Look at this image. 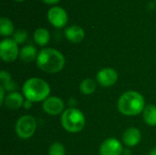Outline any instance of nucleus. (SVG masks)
Here are the masks:
<instances>
[{"mask_svg": "<svg viewBox=\"0 0 156 155\" xmlns=\"http://www.w3.org/2000/svg\"><path fill=\"white\" fill-rule=\"evenodd\" d=\"M27 37V32L24 29H18L15 32L13 39L17 44H22L26 41Z\"/></svg>", "mask_w": 156, "mask_h": 155, "instance_id": "obj_20", "label": "nucleus"}, {"mask_svg": "<svg viewBox=\"0 0 156 155\" xmlns=\"http://www.w3.org/2000/svg\"><path fill=\"white\" fill-rule=\"evenodd\" d=\"M66 38L72 43H80L85 37L84 30L79 26H70L65 29Z\"/></svg>", "mask_w": 156, "mask_h": 155, "instance_id": "obj_13", "label": "nucleus"}, {"mask_svg": "<svg viewBox=\"0 0 156 155\" xmlns=\"http://www.w3.org/2000/svg\"><path fill=\"white\" fill-rule=\"evenodd\" d=\"M26 109H29V108H31L32 107V101H30V100H27L25 102H24V105H23Z\"/></svg>", "mask_w": 156, "mask_h": 155, "instance_id": "obj_24", "label": "nucleus"}, {"mask_svg": "<svg viewBox=\"0 0 156 155\" xmlns=\"http://www.w3.org/2000/svg\"><path fill=\"white\" fill-rule=\"evenodd\" d=\"M14 33V25L7 17H1L0 19V35L2 37H8Z\"/></svg>", "mask_w": 156, "mask_h": 155, "instance_id": "obj_17", "label": "nucleus"}, {"mask_svg": "<svg viewBox=\"0 0 156 155\" xmlns=\"http://www.w3.org/2000/svg\"><path fill=\"white\" fill-rule=\"evenodd\" d=\"M64 101L56 96H50L46 99L42 103L43 111L48 115L56 116L64 111Z\"/></svg>", "mask_w": 156, "mask_h": 155, "instance_id": "obj_8", "label": "nucleus"}, {"mask_svg": "<svg viewBox=\"0 0 156 155\" xmlns=\"http://www.w3.org/2000/svg\"><path fill=\"white\" fill-rule=\"evenodd\" d=\"M5 89H4V87L1 85L0 86V104L1 105H3L4 104V102H5Z\"/></svg>", "mask_w": 156, "mask_h": 155, "instance_id": "obj_23", "label": "nucleus"}, {"mask_svg": "<svg viewBox=\"0 0 156 155\" xmlns=\"http://www.w3.org/2000/svg\"><path fill=\"white\" fill-rule=\"evenodd\" d=\"M17 43L12 38H5L0 43V57L5 62H13L19 57Z\"/></svg>", "mask_w": 156, "mask_h": 155, "instance_id": "obj_6", "label": "nucleus"}, {"mask_svg": "<svg viewBox=\"0 0 156 155\" xmlns=\"http://www.w3.org/2000/svg\"><path fill=\"white\" fill-rule=\"evenodd\" d=\"M96 82L92 79H85L80 84V90L85 95H90L96 90Z\"/></svg>", "mask_w": 156, "mask_h": 155, "instance_id": "obj_18", "label": "nucleus"}, {"mask_svg": "<svg viewBox=\"0 0 156 155\" xmlns=\"http://www.w3.org/2000/svg\"><path fill=\"white\" fill-rule=\"evenodd\" d=\"M3 86V85H2ZM4 87V89L5 90H7V91H11V90H16V85L13 82V81H11L10 83H8V84H6V85H5V86H3Z\"/></svg>", "mask_w": 156, "mask_h": 155, "instance_id": "obj_22", "label": "nucleus"}, {"mask_svg": "<svg viewBox=\"0 0 156 155\" xmlns=\"http://www.w3.org/2000/svg\"><path fill=\"white\" fill-rule=\"evenodd\" d=\"M0 79H1V82H2L1 85H3V86L6 85V84L10 83L12 81L10 74L7 71H5V70H2L1 71V73H0Z\"/></svg>", "mask_w": 156, "mask_h": 155, "instance_id": "obj_21", "label": "nucleus"}, {"mask_svg": "<svg viewBox=\"0 0 156 155\" xmlns=\"http://www.w3.org/2000/svg\"><path fill=\"white\" fill-rule=\"evenodd\" d=\"M37 65L46 73H57L64 68L65 58L61 52L55 48H44L37 54Z\"/></svg>", "mask_w": 156, "mask_h": 155, "instance_id": "obj_1", "label": "nucleus"}, {"mask_svg": "<svg viewBox=\"0 0 156 155\" xmlns=\"http://www.w3.org/2000/svg\"><path fill=\"white\" fill-rule=\"evenodd\" d=\"M118 80V73L112 68H105L101 69L97 74V81L102 87H111Z\"/></svg>", "mask_w": 156, "mask_h": 155, "instance_id": "obj_10", "label": "nucleus"}, {"mask_svg": "<svg viewBox=\"0 0 156 155\" xmlns=\"http://www.w3.org/2000/svg\"><path fill=\"white\" fill-rule=\"evenodd\" d=\"M141 132L136 128L127 129L122 135V142L128 147H134L141 142Z\"/></svg>", "mask_w": 156, "mask_h": 155, "instance_id": "obj_11", "label": "nucleus"}, {"mask_svg": "<svg viewBox=\"0 0 156 155\" xmlns=\"http://www.w3.org/2000/svg\"><path fill=\"white\" fill-rule=\"evenodd\" d=\"M48 19L55 27L61 28L68 23V15L62 7L53 6L48 12Z\"/></svg>", "mask_w": 156, "mask_h": 155, "instance_id": "obj_7", "label": "nucleus"}, {"mask_svg": "<svg viewBox=\"0 0 156 155\" xmlns=\"http://www.w3.org/2000/svg\"><path fill=\"white\" fill-rule=\"evenodd\" d=\"M144 122L149 126H156V106L147 105L143 111Z\"/></svg>", "mask_w": 156, "mask_h": 155, "instance_id": "obj_15", "label": "nucleus"}, {"mask_svg": "<svg viewBox=\"0 0 156 155\" xmlns=\"http://www.w3.org/2000/svg\"><path fill=\"white\" fill-rule=\"evenodd\" d=\"M117 106L122 114L126 116H135L144 111L145 101L142 94L137 91L129 90L120 97Z\"/></svg>", "mask_w": 156, "mask_h": 155, "instance_id": "obj_2", "label": "nucleus"}, {"mask_svg": "<svg viewBox=\"0 0 156 155\" xmlns=\"http://www.w3.org/2000/svg\"><path fill=\"white\" fill-rule=\"evenodd\" d=\"M100 155H121L123 153L122 143L115 138L105 140L100 147Z\"/></svg>", "mask_w": 156, "mask_h": 155, "instance_id": "obj_9", "label": "nucleus"}, {"mask_svg": "<svg viewBox=\"0 0 156 155\" xmlns=\"http://www.w3.org/2000/svg\"><path fill=\"white\" fill-rule=\"evenodd\" d=\"M65 147L60 143H54L48 149V155H65Z\"/></svg>", "mask_w": 156, "mask_h": 155, "instance_id": "obj_19", "label": "nucleus"}, {"mask_svg": "<svg viewBox=\"0 0 156 155\" xmlns=\"http://www.w3.org/2000/svg\"><path fill=\"white\" fill-rule=\"evenodd\" d=\"M15 1H17V2H22V1H25V0H15Z\"/></svg>", "mask_w": 156, "mask_h": 155, "instance_id": "obj_28", "label": "nucleus"}, {"mask_svg": "<svg viewBox=\"0 0 156 155\" xmlns=\"http://www.w3.org/2000/svg\"><path fill=\"white\" fill-rule=\"evenodd\" d=\"M24 98L23 96L18 93V92H11L9 93L5 100L4 105L5 106V108H7L8 110L11 111H15L19 109L20 107H22L24 105Z\"/></svg>", "mask_w": 156, "mask_h": 155, "instance_id": "obj_12", "label": "nucleus"}, {"mask_svg": "<svg viewBox=\"0 0 156 155\" xmlns=\"http://www.w3.org/2000/svg\"><path fill=\"white\" fill-rule=\"evenodd\" d=\"M50 39V34L46 28H37L34 32V40L38 46H46Z\"/></svg>", "mask_w": 156, "mask_h": 155, "instance_id": "obj_16", "label": "nucleus"}, {"mask_svg": "<svg viewBox=\"0 0 156 155\" xmlns=\"http://www.w3.org/2000/svg\"><path fill=\"white\" fill-rule=\"evenodd\" d=\"M42 1L48 5H54V4H57L59 0H42Z\"/></svg>", "mask_w": 156, "mask_h": 155, "instance_id": "obj_25", "label": "nucleus"}, {"mask_svg": "<svg viewBox=\"0 0 156 155\" xmlns=\"http://www.w3.org/2000/svg\"><path fill=\"white\" fill-rule=\"evenodd\" d=\"M123 153H124V155H130L131 154V151L129 149H125V150H123Z\"/></svg>", "mask_w": 156, "mask_h": 155, "instance_id": "obj_26", "label": "nucleus"}, {"mask_svg": "<svg viewBox=\"0 0 156 155\" xmlns=\"http://www.w3.org/2000/svg\"><path fill=\"white\" fill-rule=\"evenodd\" d=\"M23 95L32 102L44 101L50 93L49 85L39 78L28 79L23 85Z\"/></svg>", "mask_w": 156, "mask_h": 155, "instance_id": "obj_3", "label": "nucleus"}, {"mask_svg": "<svg viewBox=\"0 0 156 155\" xmlns=\"http://www.w3.org/2000/svg\"><path fill=\"white\" fill-rule=\"evenodd\" d=\"M19 58L24 62H31L37 58V48L33 45H27L19 50Z\"/></svg>", "mask_w": 156, "mask_h": 155, "instance_id": "obj_14", "label": "nucleus"}, {"mask_svg": "<svg viewBox=\"0 0 156 155\" xmlns=\"http://www.w3.org/2000/svg\"><path fill=\"white\" fill-rule=\"evenodd\" d=\"M149 155H156V147L155 148H154V149L150 152Z\"/></svg>", "mask_w": 156, "mask_h": 155, "instance_id": "obj_27", "label": "nucleus"}, {"mask_svg": "<svg viewBox=\"0 0 156 155\" xmlns=\"http://www.w3.org/2000/svg\"><path fill=\"white\" fill-rule=\"evenodd\" d=\"M37 130V121L33 116L24 115L18 119L16 124V132L21 139H28Z\"/></svg>", "mask_w": 156, "mask_h": 155, "instance_id": "obj_5", "label": "nucleus"}, {"mask_svg": "<svg viewBox=\"0 0 156 155\" xmlns=\"http://www.w3.org/2000/svg\"><path fill=\"white\" fill-rule=\"evenodd\" d=\"M61 125L68 132H80L85 126V117L83 113L76 108L67 109L62 113Z\"/></svg>", "mask_w": 156, "mask_h": 155, "instance_id": "obj_4", "label": "nucleus"}]
</instances>
